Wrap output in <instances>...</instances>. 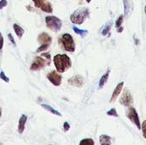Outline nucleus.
Returning <instances> with one entry per match:
<instances>
[{
  "mask_svg": "<svg viewBox=\"0 0 146 145\" xmlns=\"http://www.w3.org/2000/svg\"><path fill=\"white\" fill-rule=\"evenodd\" d=\"M123 21H124V16H123V15H120L119 18H118V19L116 20V21H115V26H116V28L121 26V25H122V23H123Z\"/></svg>",
  "mask_w": 146,
  "mask_h": 145,
  "instance_id": "22",
  "label": "nucleus"
},
{
  "mask_svg": "<svg viewBox=\"0 0 146 145\" xmlns=\"http://www.w3.org/2000/svg\"><path fill=\"white\" fill-rule=\"evenodd\" d=\"M68 83L73 86L81 87L84 85V78L80 75H75L68 79Z\"/></svg>",
  "mask_w": 146,
  "mask_h": 145,
  "instance_id": "10",
  "label": "nucleus"
},
{
  "mask_svg": "<svg viewBox=\"0 0 146 145\" xmlns=\"http://www.w3.org/2000/svg\"><path fill=\"white\" fill-rule=\"evenodd\" d=\"M27 117L25 115H22L19 120V123H18V132L20 134L23 133L24 130H25V125L27 123Z\"/></svg>",
  "mask_w": 146,
  "mask_h": 145,
  "instance_id": "14",
  "label": "nucleus"
},
{
  "mask_svg": "<svg viewBox=\"0 0 146 145\" xmlns=\"http://www.w3.org/2000/svg\"><path fill=\"white\" fill-rule=\"evenodd\" d=\"M63 127H64V131L65 132H68L69 130V128H70V125L68 122H65L64 125H63Z\"/></svg>",
  "mask_w": 146,
  "mask_h": 145,
  "instance_id": "28",
  "label": "nucleus"
},
{
  "mask_svg": "<svg viewBox=\"0 0 146 145\" xmlns=\"http://www.w3.org/2000/svg\"><path fill=\"white\" fill-rule=\"evenodd\" d=\"M1 36H2V34H1V32H0V37H1Z\"/></svg>",
  "mask_w": 146,
  "mask_h": 145,
  "instance_id": "34",
  "label": "nucleus"
},
{
  "mask_svg": "<svg viewBox=\"0 0 146 145\" xmlns=\"http://www.w3.org/2000/svg\"><path fill=\"white\" fill-rule=\"evenodd\" d=\"M45 23H46L47 27L55 32L60 31L62 28V21L54 15L46 16L45 17Z\"/></svg>",
  "mask_w": 146,
  "mask_h": 145,
  "instance_id": "5",
  "label": "nucleus"
},
{
  "mask_svg": "<svg viewBox=\"0 0 146 145\" xmlns=\"http://www.w3.org/2000/svg\"><path fill=\"white\" fill-rule=\"evenodd\" d=\"M13 28H14V30H15V32L17 37H18L19 38H21L22 37L23 33H24V29L21 28V27L19 25H17V24H14V25H13Z\"/></svg>",
  "mask_w": 146,
  "mask_h": 145,
  "instance_id": "17",
  "label": "nucleus"
},
{
  "mask_svg": "<svg viewBox=\"0 0 146 145\" xmlns=\"http://www.w3.org/2000/svg\"><path fill=\"white\" fill-rule=\"evenodd\" d=\"M41 106H42V108H44V109H46V110L50 111V113H52L53 115H57V116H62V115H61L57 110L54 109L52 107H50V106H49V105H47V104H42Z\"/></svg>",
  "mask_w": 146,
  "mask_h": 145,
  "instance_id": "18",
  "label": "nucleus"
},
{
  "mask_svg": "<svg viewBox=\"0 0 146 145\" xmlns=\"http://www.w3.org/2000/svg\"><path fill=\"white\" fill-rule=\"evenodd\" d=\"M50 64V55L49 53H44L40 56L35 57L33 62L31 65L30 69L33 71H38L44 68L46 65Z\"/></svg>",
  "mask_w": 146,
  "mask_h": 145,
  "instance_id": "3",
  "label": "nucleus"
},
{
  "mask_svg": "<svg viewBox=\"0 0 146 145\" xmlns=\"http://www.w3.org/2000/svg\"><path fill=\"white\" fill-rule=\"evenodd\" d=\"M1 115H2V110H1V108H0V117H1Z\"/></svg>",
  "mask_w": 146,
  "mask_h": 145,
  "instance_id": "31",
  "label": "nucleus"
},
{
  "mask_svg": "<svg viewBox=\"0 0 146 145\" xmlns=\"http://www.w3.org/2000/svg\"><path fill=\"white\" fill-rule=\"evenodd\" d=\"M34 3L35 7L42 9L44 12L46 13H52L53 9L51 4L49 2H46V0H33Z\"/></svg>",
  "mask_w": 146,
  "mask_h": 145,
  "instance_id": "8",
  "label": "nucleus"
},
{
  "mask_svg": "<svg viewBox=\"0 0 146 145\" xmlns=\"http://www.w3.org/2000/svg\"><path fill=\"white\" fill-rule=\"evenodd\" d=\"M8 37H9V40L11 41V43H12L13 44H15V39H14V38L12 37V34H11V33H9Z\"/></svg>",
  "mask_w": 146,
  "mask_h": 145,
  "instance_id": "29",
  "label": "nucleus"
},
{
  "mask_svg": "<svg viewBox=\"0 0 146 145\" xmlns=\"http://www.w3.org/2000/svg\"><path fill=\"white\" fill-rule=\"evenodd\" d=\"M99 142L101 145H111V138L107 135H101Z\"/></svg>",
  "mask_w": 146,
  "mask_h": 145,
  "instance_id": "16",
  "label": "nucleus"
},
{
  "mask_svg": "<svg viewBox=\"0 0 146 145\" xmlns=\"http://www.w3.org/2000/svg\"><path fill=\"white\" fill-rule=\"evenodd\" d=\"M111 26H112V23H111V22H109V23L107 24V26H105L104 29L103 30V32H102V34H103L104 36L107 35V34H108V33L110 32V28H111Z\"/></svg>",
  "mask_w": 146,
  "mask_h": 145,
  "instance_id": "21",
  "label": "nucleus"
},
{
  "mask_svg": "<svg viewBox=\"0 0 146 145\" xmlns=\"http://www.w3.org/2000/svg\"><path fill=\"white\" fill-rule=\"evenodd\" d=\"M73 30H74V32L76 34L80 35L82 38H84V37L88 33V31H87V30H82V29H80V28H78V27H76V26H73Z\"/></svg>",
  "mask_w": 146,
  "mask_h": 145,
  "instance_id": "19",
  "label": "nucleus"
},
{
  "mask_svg": "<svg viewBox=\"0 0 146 145\" xmlns=\"http://www.w3.org/2000/svg\"><path fill=\"white\" fill-rule=\"evenodd\" d=\"M145 15H146V5H145Z\"/></svg>",
  "mask_w": 146,
  "mask_h": 145,
  "instance_id": "33",
  "label": "nucleus"
},
{
  "mask_svg": "<svg viewBox=\"0 0 146 145\" xmlns=\"http://www.w3.org/2000/svg\"><path fill=\"white\" fill-rule=\"evenodd\" d=\"M127 118L135 124V126H137L138 129H141V124H140V121H139V117L138 115V112L136 111V109L133 107H130L127 112Z\"/></svg>",
  "mask_w": 146,
  "mask_h": 145,
  "instance_id": "6",
  "label": "nucleus"
},
{
  "mask_svg": "<svg viewBox=\"0 0 146 145\" xmlns=\"http://www.w3.org/2000/svg\"><path fill=\"white\" fill-rule=\"evenodd\" d=\"M48 47H49V44H41V45H40V46L38 48V50H36V52H37V53H38V52L44 51V50H47V49H48Z\"/></svg>",
  "mask_w": 146,
  "mask_h": 145,
  "instance_id": "23",
  "label": "nucleus"
},
{
  "mask_svg": "<svg viewBox=\"0 0 146 145\" xmlns=\"http://www.w3.org/2000/svg\"><path fill=\"white\" fill-rule=\"evenodd\" d=\"M47 79L50 80V82L52 85H54L56 86L60 85L62 83V76L56 71H51L50 73H49L47 74Z\"/></svg>",
  "mask_w": 146,
  "mask_h": 145,
  "instance_id": "9",
  "label": "nucleus"
},
{
  "mask_svg": "<svg viewBox=\"0 0 146 145\" xmlns=\"http://www.w3.org/2000/svg\"><path fill=\"white\" fill-rule=\"evenodd\" d=\"M133 103V98L132 94L130 93V91L126 89L124 90L121 98H120V103L125 107H130Z\"/></svg>",
  "mask_w": 146,
  "mask_h": 145,
  "instance_id": "7",
  "label": "nucleus"
},
{
  "mask_svg": "<svg viewBox=\"0 0 146 145\" xmlns=\"http://www.w3.org/2000/svg\"><path fill=\"white\" fill-rule=\"evenodd\" d=\"M110 70L108 69V71L101 77V79L99 80V89H102L104 87V85L107 83L108 79H109V76H110Z\"/></svg>",
  "mask_w": 146,
  "mask_h": 145,
  "instance_id": "15",
  "label": "nucleus"
},
{
  "mask_svg": "<svg viewBox=\"0 0 146 145\" xmlns=\"http://www.w3.org/2000/svg\"><path fill=\"white\" fill-rule=\"evenodd\" d=\"M0 79H3V80L4 82H6V83H9V79L5 75V73H4L3 71L0 72Z\"/></svg>",
  "mask_w": 146,
  "mask_h": 145,
  "instance_id": "25",
  "label": "nucleus"
},
{
  "mask_svg": "<svg viewBox=\"0 0 146 145\" xmlns=\"http://www.w3.org/2000/svg\"><path fill=\"white\" fill-rule=\"evenodd\" d=\"M123 30H124V28H123V26H122L117 28V32H123Z\"/></svg>",
  "mask_w": 146,
  "mask_h": 145,
  "instance_id": "30",
  "label": "nucleus"
},
{
  "mask_svg": "<svg viewBox=\"0 0 146 145\" xmlns=\"http://www.w3.org/2000/svg\"><path fill=\"white\" fill-rule=\"evenodd\" d=\"M86 2H87V3H90V2H91V1H92V0H86Z\"/></svg>",
  "mask_w": 146,
  "mask_h": 145,
  "instance_id": "32",
  "label": "nucleus"
},
{
  "mask_svg": "<svg viewBox=\"0 0 146 145\" xmlns=\"http://www.w3.org/2000/svg\"><path fill=\"white\" fill-rule=\"evenodd\" d=\"M59 43L62 48L68 52H74L75 50V44L73 37L69 33H64L59 38Z\"/></svg>",
  "mask_w": 146,
  "mask_h": 145,
  "instance_id": "4",
  "label": "nucleus"
},
{
  "mask_svg": "<svg viewBox=\"0 0 146 145\" xmlns=\"http://www.w3.org/2000/svg\"><path fill=\"white\" fill-rule=\"evenodd\" d=\"M107 115H110V116H115V117H118V115H117V112L115 110V109H111L110 110H109L107 112Z\"/></svg>",
  "mask_w": 146,
  "mask_h": 145,
  "instance_id": "24",
  "label": "nucleus"
},
{
  "mask_svg": "<svg viewBox=\"0 0 146 145\" xmlns=\"http://www.w3.org/2000/svg\"><path fill=\"white\" fill-rule=\"evenodd\" d=\"M38 41L39 43H41V44H49V45H50V44H51L52 38H51V37H50L48 33H46V32H42L41 34L38 35Z\"/></svg>",
  "mask_w": 146,
  "mask_h": 145,
  "instance_id": "13",
  "label": "nucleus"
},
{
  "mask_svg": "<svg viewBox=\"0 0 146 145\" xmlns=\"http://www.w3.org/2000/svg\"><path fill=\"white\" fill-rule=\"evenodd\" d=\"M80 145H94V141L92 138H85L80 141Z\"/></svg>",
  "mask_w": 146,
  "mask_h": 145,
  "instance_id": "20",
  "label": "nucleus"
},
{
  "mask_svg": "<svg viewBox=\"0 0 146 145\" xmlns=\"http://www.w3.org/2000/svg\"><path fill=\"white\" fill-rule=\"evenodd\" d=\"M141 129H142V132H143V136L144 138L146 139V121H145L142 124V126H141Z\"/></svg>",
  "mask_w": 146,
  "mask_h": 145,
  "instance_id": "26",
  "label": "nucleus"
},
{
  "mask_svg": "<svg viewBox=\"0 0 146 145\" xmlns=\"http://www.w3.org/2000/svg\"><path fill=\"white\" fill-rule=\"evenodd\" d=\"M124 4V15L127 18L130 16L133 10V3L132 0H123Z\"/></svg>",
  "mask_w": 146,
  "mask_h": 145,
  "instance_id": "11",
  "label": "nucleus"
},
{
  "mask_svg": "<svg viewBox=\"0 0 146 145\" xmlns=\"http://www.w3.org/2000/svg\"><path fill=\"white\" fill-rule=\"evenodd\" d=\"M7 5V0H1L0 1V9L4 8Z\"/></svg>",
  "mask_w": 146,
  "mask_h": 145,
  "instance_id": "27",
  "label": "nucleus"
},
{
  "mask_svg": "<svg viewBox=\"0 0 146 145\" xmlns=\"http://www.w3.org/2000/svg\"><path fill=\"white\" fill-rule=\"evenodd\" d=\"M90 11L88 8L82 7L78 9H76L71 15H70V21L72 23L76 24V25H81L86 18L89 16Z\"/></svg>",
  "mask_w": 146,
  "mask_h": 145,
  "instance_id": "2",
  "label": "nucleus"
},
{
  "mask_svg": "<svg viewBox=\"0 0 146 145\" xmlns=\"http://www.w3.org/2000/svg\"><path fill=\"white\" fill-rule=\"evenodd\" d=\"M53 62L56 71L60 73L66 72L72 66V61L70 57L65 54H57L54 56Z\"/></svg>",
  "mask_w": 146,
  "mask_h": 145,
  "instance_id": "1",
  "label": "nucleus"
},
{
  "mask_svg": "<svg viewBox=\"0 0 146 145\" xmlns=\"http://www.w3.org/2000/svg\"><path fill=\"white\" fill-rule=\"evenodd\" d=\"M123 86H124V82H121V83H119L116 85L115 89L114 90V91L112 93V96L110 97V103H114L117 99V97H119V95L121 94V91L123 89Z\"/></svg>",
  "mask_w": 146,
  "mask_h": 145,
  "instance_id": "12",
  "label": "nucleus"
},
{
  "mask_svg": "<svg viewBox=\"0 0 146 145\" xmlns=\"http://www.w3.org/2000/svg\"><path fill=\"white\" fill-rule=\"evenodd\" d=\"M0 145H3V144H2V143H0Z\"/></svg>",
  "mask_w": 146,
  "mask_h": 145,
  "instance_id": "35",
  "label": "nucleus"
}]
</instances>
